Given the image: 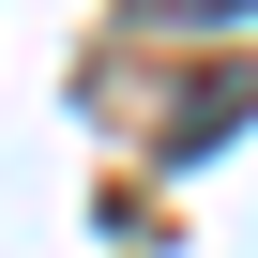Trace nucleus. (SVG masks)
<instances>
[{
	"instance_id": "f257e3e1",
	"label": "nucleus",
	"mask_w": 258,
	"mask_h": 258,
	"mask_svg": "<svg viewBox=\"0 0 258 258\" xmlns=\"http://www.w3.org/2000/svg\"><path fill=\"white\" fill-rule=\"evenodd\" d=\"M167 16H243V0H167Z\"/></svg>"
}]
</instances>
